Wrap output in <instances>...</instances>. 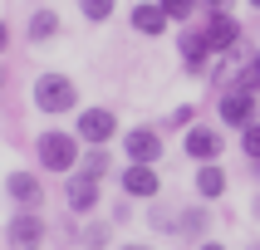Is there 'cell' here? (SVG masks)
<instances>
[{
	"instance_id": "6da1fadb",
	"label": "cell",
	"mask_w": 260,
	"mask_h": 250,
	"mask_svg": "<svg viewBox=\"0 0 260 250\" xmlns=\"http://www.w3.org/2000/svg\"><path fill=\"white\" fill-rule=\"evenodd\" d=\"M35 157H40V167L44 172H64L69 176L74 167H79V132H64V128H49V132H40V142H35Z\"/></svg>"
},
{
	"instance_id": "7a4b0ae2",
	"label": "cell",
	"mask_w": 260,
	"mask_h": 250,
	"mask_svg": "<svg viewBox=\"0 0 260 250\" xmlns=\"http://www.w3.org/2000/svg\"><path fill=\"white\" fill-rule=\"evenodd\" d=\"M74 103H79V88L69 74H40L35 79V108L40 113H69Z\"/></svg>"
},
{
	"instance_id": "3957f363",
	"label": "cell",
	"mask_w": 260,
	"mask_h": 250,
	"mask_svg": "<svg viewBox=\"0 0 260 250\" xmlns=\"http://www.w3.org/2000/svg\"><path fill=\"white\" fill-rule=\"evenodd\" d=\"M74 132H79V142H88V147H108L113 132H118V118H113V108H84L79 123H74Z\"/></svg>"
},
{
	"instance_id": "277c9868",
	"label": "cell",
	"mask_w": 260,
	"mask_h": 250,
	"mask_svg": "<svg viewBox=\"0 0 260 250\" xmlns=\"http://www.w3.org/2000/svg\"><path fill=\"white\" fill-rule=\"evenodd\" d=\"M99 196H103V182H99V176L69 172V182H64V201H69V211H79V216H88V211L99 206Z\"/></svg>"
},
{
	"instance_id": "5b68a950",
	"label": "cell",
	"mask_w": 260,
	"mask_h": 250,
	"mask_svg": "<svg viewBox=\"0 0 260 250\" xmlns=\"http://www.w3.org/2000/svg\"><path fill=\"white\" fill-rule=\"evenodd\" d=\"M123 147H128V162L157 167V157H162V132H157V128H128Z\"/></svg>"
},
{
	"instance_id": "8992f818",
	"label": "cell",
	"mask_w": 260,
	"mask_h": 250,
	"mask_svg": "<svg viewBox=\"0 0 260 250\" xmlns=\"http://www.w3.org/2000/svg\"><path fill=\"white\" fill-rule=\"evenodd\" d=\"M221 123L226 128H241L246 132L250 123H255V93H241V88H231V93H221Z\"/></svg>"
},
{
	"instance_id": "52a82bcc",
	"label": "cell",
	"mask_w": 260,
	"mask_h": 250,
	"mask_svg": "<svg viewBox=\"0 0 260 250\" xmlns=\"http://www.w3.org/2000/svg\"><path fill=\"white\" fill-rule=\"evenodd\" d=\"M5 240H10L15 250H35L44 240V221L35 216V211H20V216H10V226H5Z\"/></svg>"
},
{
	"instance_id": "ba28073f",
	"label": "cell",
	"mask_w": 260,
	"mask_h": 250,
	"mask_svg": "<svg viewBox=\"0 0 260 250\" xmlns=\"http://www.w3.org/2000/svg\"><path fill=\"white\" fill-rule=\"evenodd\" d=\"M187 157L191 162H216L221 147H226V137H221V128H187Z\"/></svg>"
},
{
	"instance_id": "9c48e42d",
	"label": "cell",
	"mask_w": 260,
	"mask_h": 250,
	"mask_svg": "<svg viewBox=\"0 0 260 250\" xmlns=\"http://www.w3.org/2000/svg\"><path fill=\"white\" fill-rule=\"evenodd\" d=\"M5 191H10V201L20 206V211H35V206L44 201V187L35 172H10L5 176Z\"/></svg>"
},
{
	"instance_id": "30bf717a",
	"label": "cell",
	"mask_w": 260,
	"mask_h": 250,
	"mask_svg": "<svg viewBox=\"0 0 260 250\" xmlns=\"http://www.w3.org/2000/svg\"><path fill=\"white\" fill-rule=\"evenodd\" d=\"M157 172L152 167H143V162H133V167H123V196H133V201H152L157 196Z\"/></svg>"
},
{
	"instance_id": "8fae6325",
	"label": "cell",
	"mask_w": 260,
	"mask_h": 250,
	"mask_svg": "<svg viewBox=\"0 0 260 250\" xmlns=\"http://www.w3.org/2000/svg\"><path fill=\"white\" fill-rule=\"evenodd\" d=\"M206 44H211V54H231L236 44H241L236 15H211V20H206Z\"/></svg>"
},
{
	"instance_id": "7c38bea8",
	"label": "cell",
	"mask_w": 260,
	"mask_h": 250,
	"mask_svg": "<svg viewBox=\"0 0 260 250\" xmlns=\"http://www.w3.org/2000/svg\"><path fill=\"white\" fill-rule=\"evenodd\" d=\"M177 49H182V64H187L191 74L206 69V59H211V44H206V29H182V40H177Z\"/></svg>"
},
{
	"instance_id": "4fadbf2b",
	"label": "cell",
	"mask_w": 260,
	"mask_h": 250,
	"mask_svg": "<svg viewBox=\"0 0 260 250\" xmlns=\"http://www.w3.org/2000/svg\"><path fill=\"white\" fill-rule=\"evenodd\" d=\"M133 29L147 34V40H157L162 29H167V10H162L157 0H138V5H133Z\"/></svg>"
},
{
	"instance_id": "5bb4252c",
	"label": "cell",
	"mask_w": 260,
	"mask_h": 250,
	"mask_svg": "<svg viewBox=\"0 0 260 250\" xmlns=\"http://www.w3.org/2000/svg\"><path fill=\"white\" fill-rule=\"evenodd\" d=\"M197 196H202V201H216V196H226V167H216V162H202V167H197Z\"/></svg>"
},
{
	"instance_id": "9a60e30c",
	"label": "cell",
	"mask_w": 260,
	"mask_h": 250,
	"mask_svg": "<svg viewBox=\"0 0 260 250\" xmlns=\"http://www.w3.org/2000/svg\"><path fill=\"white\" fill-rule=\"evenodd\" d=\"M206 221H211V211H206V206H191V211H182V216H177V235L202 240V235H206Z\"/></svg>"
},
{
	"instance_id": "2e32d148",
	"label": "cell",
	"mask_w": 260,
	"mask_h": 250,
	"mask_svg": "<svg viewBox=\"0 0 260 250\" xmlns=\"http://www.w3.org/2000/svg\"><path fill=\"white\" fill-rule=\"evenodd\" d=\"M25 34H29L35 44L54 40V34H59V15H54V10H35V15H29V29H25Z\"/></svg>"
},
{
	"instance_id": "e0dca14e",
	"label": "cell",
	"mask_w": 260,
	"mask_h": 250,
	"mask_svg": "<svg viewBox=\"0 0 260 250\" xmlns=\"http://www.w3.org/2000/svg\"><path fill=\"white\" fill-rule=\"evenodd\" d=\"M108 167H113V157H108V147H88L84 157H79V172H84V176H99V182L108 176Z\"/></svg>"
},
{
	"instance_id": "ac0fdd59",
	"label": "cell",
	"mask_w": 260,
	"mask_h": 250,
	"mask_svg": "<svg viewBox=\"0 0 260 250\" xmlns=\"http://www.w3.org/2000/svg\"><path fill=\"white\" fill-rule=\"evenodd\" d=\"M157 5H162V10H167V20H191L202 0H157Z\"/></svg>"
},
{
	"instance_id": "d6986e66",
	"label": "cell",
	"mask_w": 260,
	"mask_h": 250,
	"mask_svg": "<svg viewBox=\"0 0 260 250\" xmlns=\"http://www.w3.org/2000/svg\"><path fill=\"white\" fill-rule=\"evenodd\" d=\"M79 10H84V20H93V25H103V20L113 15V0H79Z\"/></svg>"
},
{
	"instance_id": "ffe728a7",
	"label": "cell",
	"mask_w": 260,
	"mask_h": 250,
	"mask_svg": "<svg viewBox=\"0 0 260 250\" xmlns=\"http://www.w3.org/2000/svg\"><path fill=\"white\" fill-rule=\"evenodd\" d=\"M241 147H246V157H250V162H260V118L250 123L246 132H241Z\"/></svg>"
},
{
	"instance_id": "44dd1931",
	"label": "cell",
	"mask_w": 260,
	"mask_h": 250,
	"mask_svg": "<svg viewBox=\"0 0 260 250\" xmlns=\"http://www.w3.org/2000/svg\"><path fill=\"white\" fill-rule=\"evenodd\" d=\"M79 240H84L88 250H103V245H108V226H103V221H99V226H88V231L79 235Z\"/></svg>"
},
{
	"instance_id": "7402d4cb",
	"label": "cell",
	"mask_w": 260,
	"mask_h": 250,
	"mask_svg": "<svg viewBox=\"0 0 260 250\" xmlns=\"http://www.w3.org/2000/svg\"><path fill=\"white\" fill-rule=\"evenodd\" d=\"M191 118H197V108H177V113L167 118V128H191Z\"/></svg>"
},
{
	"instance_id": "603a6c76",
	"label": "cell",
	"mask_w": 260,
	"mask_h": 250,
	"mask_svg": "<svg viewBox=\"0 0 260 250\" xmlns=\"http://www.w3.org/2000/svg\"><path fill=\"white\" fill-rule=\"evenodd\" d=\"M202 10H211V15H231V0H202Z\"/></svg>"
},
{
	"instance_id": "cb8c5ba5",
	"label": "cell",
	"mask_w": 260,
	"mask_h": 250,
	"mask_svg": "<svg viewBox=\"0 0 260 250\" xmlns=\"http://www.w3.org/2000/svg\"><path fill=\"white\" fill-rule=\"evenodd\" d=\"M5 44H10V29H5V20H0V49H5Z\"/></svg>"
},
{
	"instance_id": "d4e9b609",
	"label": "cell",
	"mask_w": 260,
	"mask_h": 250,
	"mask_svg": "<svg viewBox=\"0 0 260 250\" xmlns=\"http://www.w3.org/2000/svg\"><path fill=\"white\" fill-rule=\"evenodd\" d=\"M197 250H226V245H216V240H202V245H197Z\"/></svg>"
},
{
	"instance_id": "484cf974",
	"label": "cell",
	"mask_w": 260,
	"mask_h": 250,
	"mask_svg": "<svg viewBox=\"0 0 260 250\" xmlns=\"http://www.w3.org/2000/svg\"><path fill=\"white\" fill-rule=\"evenodd\" d=\"M118 250H152V245H118Z\"/></svg>"
},
{
	"instance_id": "4316f807",
	"label": "cell",
	"mask_w": 260,
	"mask_h": 250,
	"mask_svg": "<svg viewBox=\"0 0 260 250\" xmlns=\"http://www.w3.org/2000/svg\"><path fill=\"white\" fill-rule=\"evenodd\" d=\"M250 69H255V74H260V54H255V59H250Z\"/></svg>"
},
{
	"instance_id": "83f0119b",
	"label": "cell",
	"mask_w": 260,
	"mask_h": 250,
	"mask_svg": "<svg viewBox=\"0 0 260 250\" xmlns=\"http://www.w3.org/2000/svg\"><path fill=\"white\" fill-rule=\"evenodd\" d=\"M255 221H260V191H255Z\"/></svg>"
},
{
	"instance_id": "f1b7e54d",
	"label": "cell",
	"mask_w": 260,
	"mask_h": 250,
	"mask_svg": "<svg viewBox=\"0 0 260 250\" xmlns=\"http://www.w3.org/2000/svg\"><path fill=\"white\" fill-rule=\"evenodd\" d=\"M250 172H255V176H260V162H255V167H250Z\"/></svg>"
},
{
	"instance_id": "f546056e",
	"label": "cell",
	"mask_w": 260,
	"mask_h": 250,
	"mask_svg": "<svg viewBox=\"0 0 260 250\" xmlns=\"http://www.w3.org/2000/svg\"><path fill=\"white\" fill-rule=\"evenodd\" d=\"M0 88H5V74H0Z\"/></svg>"
},
{
	"instance_id": "4dcf8cb0",
	"label": "cell",
	"mask_w": 260,
	"mask_h": 250,
	"mask_svg": "<svg viewBox=\"0 0 260 250\" xmlns=\"http://www.w3.org/2000/svg\"><path fill=\"white\" fill-rule=\"evenodd\" d=\"M250 5H255V10H260V0H250Z\"/></svg>"
}]
</instances>
